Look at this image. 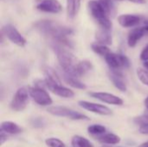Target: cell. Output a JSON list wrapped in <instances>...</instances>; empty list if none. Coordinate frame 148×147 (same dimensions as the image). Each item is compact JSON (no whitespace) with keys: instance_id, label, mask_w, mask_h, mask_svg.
Listing matches in <instances>:
<instances>
[{"instance_id":"obj_1","label":"cell","mask_w":148,"mask_h":147,"mask_svg":"<svg viewBox=\"0 0 148 147\" xmlns=\"http://www.w3.org/2000/svg\"><path fill=\"white\" fill-rule=\"evenodd\" d=\"M35 27L41 34L52 39L54 43L64 47H71V42L68 37L73 34L72 29L49 20L39 21L35 24Z\"/></svg>"},{"instance_id":"obj_2","label":"cell","mask_w":148,"mask_h":147,"mask_svg":"<svg viewBox=\"0 0 148 147\" xmlns=\"http://www.w3.org/2000/svg\"><path fill=\"white\" fill-rule=\"evenodd\" d=\"M53 49L56 52L57 61L61 68L63 69L64 73L72 75L74 73L75 67L78 62L75 56L70 51L64 49V46L54 43Z\"/></svg>"},{"instance_id":"obj_3","label":"cell","mask_w":148,"mask_h":147,"mask_svg":"<svg viewBox=\"0 0 148 147\" xmlns=\"http://www.w3.org/2000/svg\"><path fill=\"white\" fill-rule=\"evenodd\" d=\"M88 9L90 15L98 23L100 27L108 29H112L113 24L109 18V14L99 1L90 0L88 3Z\"/></svg>"},{"instance_id":"obj_4","label":"cell","mask_w":148,"mask_h":147,"mask_svg":"<svg viewBox=\"0 0 148 147\" xmlns=\"http://www.w3.org/2000/svg\"><path fill=\"white\" fill-rule=\"evenodd\" d=\"M47 111L54 116L65 117L73 120H89V118L87 115L81 113L77 111L72 110L70 108H68L66 107H62V106L50 107L47 109Z\"/></svg>"},{"instance_id":"obj_5","label":"cell","mask_w":148,"mask_h":147,"mask_svg":"<svg viewBox=\"0 0 148 147\" xmlns=\"http://www.w3.org/2000/svg\"><path fill=\"white\" fill-rule=\"evenodd\" d=\"M29 90L27 88L23 87L16 90L10 101V108L16 112H21L25 109L29 102Z\"/></svg>"},{"instance_id":"obj_6","label":"cell","mask_w":148,"mask_h":147,"mask_svg":"<svg viewBox=\"0 0 148 147\" xmlns=\"http://www.w3.org/2000/svg\"><path fill=\"white\" fill-rule=\"evenodd\" d=\"M105 60L111 70H121L127 68L130 66L129 59L123 55L110 52L105 56Z\"/></svg>"},{"instance_id":"obj_7","label":"cell","mask_w":148,"mask_h":147,"mask_svg":"<svg viewBox=\"0 0 148 147\" xmlns=\"http://www.w3.org/2000/svg\"><path fill=\"white\" fill-rule=\"evenodd\" d=\"M28 90L30 97L36 104L42 107H47V106H50L53 103L50 95L45 90V88H42L35 86V87H29Z\"/></svg>"},{"instance_id":"obj_8","label":"cell","mask_w":148,"mask_h":147,"mask_svg":"<svg viewBox=\"0 0 148 147\" xmlns=\"http://www.w3.org/2000/svg\"><path fill=\"white\" fill-rule=\"evenodd\" d=\"M2 34L6 38H8L12 43L16 44L18 47H23L27 43L26 39L16 29V27L11 24H5L4 26H3Z\"/></svg>"},{"instance_id":"obj_9","label":"cell","mask_w":148,"mask_h":147,"mask_svg":"<svg viewBox=\"0 0 148 147\" xmlns=\"http://www.w3.org/2000/svg\"><path fill=\"white\" fill-rule=\"evenodd\" d=\"M36 9L46 13L57 14L62 11V6L58 0H37Z\"/></svg>"},{"instance_id":"obj_10","label":"cell","mask_w":148,"mask_h":147,"mask_svg":"<svg viewBox=\"0 0 148 147\" xmlns=\"http://www.w3.org/2000/svg\"><path fill=\"white\" fill-rule=\"evenodd\" d=\"M78 105L81 107H82L83 109L92 112V113H97V114H101V115L112 114L111 109H109L108 107H106L104 105L93 103V102H89V101H80L78 102Z\"/></svg>"},{"instance_id":"obj_11","label":"cell","mask_w":148,"mask_h":147,"mask_svg":"<svg viewBox=\"0 0 148 147\" xmlns=\"http://www.w3.org/2000/svg\"><path fill=\"white\" fill-rule=\"evenodd\" d=\"M89 95L95 99H97L102 102L114 105V106H121L123 105V100L114 94L105 93V92H91L89 93Z\"/></svg>"},{"instance_id":"obj_12","label":"cell","mask_w":148,"mask_h":147,"mask_svg":"<svg viewBox=\"0 0 148 147\" xmlns=\"http://www.w3.org/2000/svg\"><path fill=\"white\" fill-rule=\"evenodd\" d=\"M45 85H46V88L49 89L53 94L62 98H73L75 96V93L71 89L63 87L62 84L49 83L45 81Z\"/></svg>"},{"instance_id":"obj_13","label":"cell","mask_w":148,"mask_h":147,"mask_svg":"<svg viewBox=\"0 0 148 147\" xmlns=\"http://www.w3.org/2000/svg\"><path fill=\"white\" fill-rule=\"evenodd\" d=\"M119 24L123 28H133L140 24L141 17L137 15L132 14H123L118 16L117 18Z\"/></svg>"},{"instance_id":"obj_14","label":"cell","mask_w":148,"mask_h":147,"mask_svg":"<svg viewBox=\"0 0 148 147\" xmlns=\"http://www.w3.org/2000/svg\"><path fill=\"white\" fill-rule=\"evenodd\" d=\"M147 31L145 28V26L143 27H140V28H135L134 29H132L127 36V44L130 48H134L137 45L138 42L145 36V34H147Z\"/></svg>"},{"instance_id":"obj_15","label":"cell","mask_w":148,"mask_h":147,"mask_svg":"<svg viewBox=\"0 0 148 147\" xmlns=\"http://www.w3.org/2000/svg\"><path fill=\"white\" fill-rule=\"evenodd\" d=\"M109 79L114 84V86L121 92L127 91V84L124 81L123 75L120 72V70H111L109 72Z\"/></svg>"},{"instance_id":"obj_16","label":"cell","mask_w":148,"mask_h":147,"mask_svg":"<svg viewBox=\"0 0 148 147\" xmlns=\"http://www.w3.org/2000/svg\"><path fill=\"white\" fill-rule=\"evenodd\" d=\"M95 40L99 43L104 45H111L113 42L111 29L100 27L95 32Z\"/></svg>"},{"instance_id":"obj_17","label":"cell","mask_w":148,"mask_h":147,"mask_svg":"<svg viewBox=\"0 0 148 147\" xmlns=\"http://www.w3.org/2000/svg\"><path fill=\"white\" fill-rule=\"evenodd\" d=\"M92 68H93V65L89 61H87V60L80 61L75 65V69H74V73L72 75L75 76L77 78L82 77V76L85 75L87 73H88L90 70H92Z\"/></svg>"},{"instance_id":"obj_18","label":"cell","mask_w":148,"mask_h":147,"mask_svg":"<svg viewBox=\"0 0 148 147\" xmlns=\"http://www.w3.org/2000/svg\"><path fill=\"white\" fill-rule=\"evenodd\" d=\"M1 131L7 134H19L23 132V128L12 121H3L1 124Z\"/></svg>"},{"instance_id":"obj_19","label":"cell","mask_w":148,"mask_h":147,"mask_svg":"<svg viewBox=\"0 0 148 147\" xmlns=\"http://www.w3.org/2000/svg\"><path fill=\"white\" fill-rule=\"evenodd\" d=\"M81 1L82 0H67L66 5H67V15L69 18L73 19L76 16L80 10L81 7Z\"/></svg>"},{"instance_id":"obj_20","label":"cell","mask_w":148,"mask_h":147,"mask_svg":"<svg viewBox=\"0 0 148 147\" xmlns=\"http://www.w3.org/2000/svg\"><path fill=\"white\" fill-rule=\"evenodd\" d=\"M43 72L45 75V81L49 83H54V84H62L61 78L59 75L56 73V71L50 68V67H44L43 68Z\"/></svg>"},{"instance_id":"obj_21","label":"cell","mask_w":148,"mask_h":147,"mask_svg":"<svg viewBox=\"0 0 148 147\" xmlns=\"http://www.w3.org/2000/svg\"><path fill=\"white\" fill-rule=\"evenodd\" d=\"M63 79L65 81V82L69 85L70 87L76 88V89H86V85L84 83H82L77 77L68 75L66 73L63 74Z\"/></svg>"},{"instance_id":"obj_22","label":"cell","mask_w":148,"mask_h":147,"mask_svg":"<svg viewBox=\"0 0 148 147\" xmlns=\"http://www.w3.org/2000/svg\"><path fill=\"white\" fill-rule=\"evenodd\" d=\"M98 141L107 145H116L121 142V138L114 133H104L98 137Z\"/></svg>"},{"instance_id":"obj_23","label":"cell","mask_w":148,"mask_h":147,"mask_svg":"<svg viewBox=\"0 0 148 147\" xmlns=\"http://www.w3.org/2000/svg\"><path fill=\"white\" fill-rule=\"evenodd\" d=\"M71 145L72 147H94L93 144L88 139L80 135H75L72 138Z\"/></svg>"},{"instance_id":"obj_24","label":"cell","mask_w":148,"mask_h":147,"mask_svg":"<svg viewBox=\"0 0 148 147\" xmlns=\"http://www.w3.org/2000/svg\"><path fill=\"white\" fill-rule=\"evenodd\" d=\"M91 48H92V50L95 53H96L97 55H101L103 57H105L107 55H108L111 52V50L108 47V45H104V44H101V43H99V42L93 43L91 45Z\"/></svg>"},{"instance_id":"obj_25","label":"cell","mask_w":148,"mask_h":147,"mask_svg":"<svg viewBox=\"0 0 148 147\" xmlns=\"http://www.w3.org/2000/svg\"><path fill=\"white\" fill-rule=\"evenodd\" d=\"M106 127L101 125H91L88 127V133L93 136H101L106 133Z\"/></svg>"},{"instance_id":"obj_26","label":"cell","mask_w":148,"mask_h":147,"mask_svg":"<svg viewBox=\"0 0 148 147\" xmlns=\"http://www.w3.org/2000/svg\"><path fill=\"white\" fill-rule=\"evenodd\" d=\"M137 76L139 80L146 86H148V70L144 68H138L137 69Z\"/></svg>"},{"instance_id":"obj_27","label":"cell","mask_w":148,"mask_h":147,"mask_svg":"<svg viewBox=\"0 0 148 147\" xmlns=\"http://www.w3.org/2000/svg\"><path fill=\"white\" fill-rule=\"evenodd\" d=\"M45 143L49 147H65V144L62 140L56 138L47 139L45 140Z\"/></svg>"},{"instance_id":"obj_28","label":"cell","mask_w":148,"mask_h":147,"mask_svg":"<svg viewBox=\"0 0 148 147\" xmlns=\"http://www.w3.org/2000/svg\"><path fill=\"white\" fill-rule=\"evenodd\" d=\"M98 1L101 3V5L104 7V9L110 15V13H112V10L114 9V0H98Z\"/></svg>"},{"instance_id":"obj_29","label":"cell","mask_w":148,"mask_h":147,"mask_svg":"<svg viewBox=\"0 0 148 147\" xmlns=\"http://www.w3.org/2000/svg\"><path fill=\"white\" fill-rule=\"evenodd\" d=\"M140 59L144 62L148 61V44L143 49V50L140 53Z\"/></svg>"},{"instance_id":"obj_30","label":"cell","mask_w":148,"mask_h":147,"mask_svg":"<svg viewBox=\"0 0 148 147\" xmlns=\"http://www.w3.org/2000/svg\"><path fill=\"white\" fill-rule=\"evenodd\" d=\"M32 126L36 128H40L43 126V122L41 119H35L32 122H31Z\"/></svg>"},{"instance_id":"obj_31","label":"cell","mask_w":148,"mask_h":147,"mask_svg":"<svg viewBox=\"0 0 148 147\" xmlns=\"http://www.w3.org/2000/svg\"><path fill=\"white\" fill-rule=\"evenodd\" d=\"M140 133L142 134H148V124L142 125L140 127Z\"/></svg>"},{"instance_id":"obj_32","label":"cell","mask_w":148,"mask_h":147,"mask_svg":"<svg viewBox=\"0 0 148 147\" xmlns=\"http://www.w3.org/2000/svg\"><path fill=\"white\" fill-rule=\"evenodd\" d=\"M7 133H5L4 132L1 131V133H0V137H1V144H3L4 141L7 139Z\"/></svg>"},{"instance_id":"obj_33","label":"cell","mask_w":148,"mask_h":147,"mask_svg":"<svg viewBox=\"0 0 148 147\" xmlns=\"http://www.w3.org/2000/svg\"><path fill=\"white\" fill-rule=\"evenodd\" d=\"M131 3H138V4H145L147 3L146 0H127Z\"/></svg>"},{"instance_id":"obj_34","label":"cell","mask_w":148,"mask_h":147,"mask_svg":"<svg viewBox=\"0 0 148 147\" xmlns=\"http://www.w3.org/2000/svg\"><path fill=\"white\" fill-rule=\"evenodd\" d=\"M144 68L147 69V70H148V61H146V62H144Z\"/></svg>"},{"instance_id":"obj_35","label":"cell","mask_w":148,"mask_h":147,"mask_svg":"<svg viewBox=\"0 0 148 147\" xmlns=\"http://www.w3.org/2000/svg\"><path fill=\"white\" fill-rule=\"evenodd\" d=\"M144 104H145V107L147 108L148 110V97L147 98H146V100H145V101H144Z\"/></svg>"},{"instance_id":"obj_36","label":"cell","mask_w":148,"mask_h":147,"mask_svg":"<svg viewBox=\"0 0 148 147\" xmlns=\"http://www.w3.org/2000/svg\"><path fill=\"white\" fill-rule=\"evenodd\" d=\"M139 147H148V141L145 142V143H143L142 145H140Z\"/></svg>"},{"instance_id":"obj_37","label":"cell","mask_w":148,"mask_h":147,"mask_svg":"<svg viewBox=\"0 0 148 147\" xmlns=\"http://www.w3.org/2000/svg\"><path fill=\"white\" fill-rule=\"evenodd\" d=\"M145 24H147L148 25V20H146V21H145Z\"/></svg>"}]
</instances>
